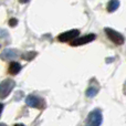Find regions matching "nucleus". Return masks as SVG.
Returning <instances> with one entry per match:
<instances>
[{
	"mask_svg": "<svg viewBox=\"0 0 126 126\" xmlns=\"http://www.w3.org/2000/svg\"><path fill=\"white\" fill-rule=\"evenodd\" d=\"M0 126H7L6 124H0Z\"/></svg>",
	"mask_w": 126,
	"mask_h": 126,
	"instance_id": "dca6fc26",
	"label": "nucleus"
},
{
	"mask_svg": "<svg viewBox=\"0 0 126 126\" xmlns=\"http://www.w3.org/2000/svg\"><path fill=\"white\" fill-rule=\"evenodd\" d=\"M98 92V87L97 86H90L86 90V96L87 97H94Z\"/></svg>",
	"mask_w": 126,
	"mask_h": 126,
	"instance_id": "9d476101",
	"label": "nucleus"
},
{
	"mask_svg": "<svg viewBox=\"0 0 126 126\" xmlns=\"http://www.w3.org/2000/svg\"><path fill=\"white\" fill-rule=\"evenodd\" d=\"M26 103L28 106L30 107H40L41 105V100L34 95H29L26 98Z\"/></svg>",
	"mask_w": 126,
	"mask_h": 126,
	"instance_id": "0eeeda50",
	"label": "nucleus"
},
{
	"mask_svg": "<svg viewBox=\"0 0 126 126\" xmlns=\"http://www.w3.org/2000/svg\"><path fill=\"white\" fill-rule=\"evenodd\" d=\"M102 121H103L102 112L100 110H94L87 116L86 126H101Z\"/></svg>",
	"mask_w": 126,
	"mask_h": 126,
	"instance_id": "f257e3e1",
	"label": "nucleus"
},
{
	"mask_svg": "<svg viewBox=\"0 0 126 126\" xmlns=\"http://www.w3.org/2000/svg\"><path fill=\"white\" fill-rule=\"evenodd\" d=\"M9 35L8 31L6 29H0V39H3V38H7Z\"/></svg>",
	"mask_w": 126,
	"mask_h": 126,
	"instance_id": "f8f14e48",
	"label": "nucleus"
},
{
	"mask_svg": "<svg viewBox=\"0 0 126 126\" xmlns=\"http://www.w3.org/2000/svg\"><path fill=\"white\" fill-rule=\"evenodd\" d=\"M17 57H18V51L15 50V49H6L0 54V59L4 60V61H12Z\"/></svg>",
	"mask_w": 126,
	"mask_h": 126,
	"instance_id": "423d86ee",
	"label": "nucleus"
},
{
	"mask_svg": "<svg viewBox=\"0 0 126 126\" xmlns=\"http://www.w3.org/2000/svg\"><path fill=\"white\" fill-rule=\"evenodd\" d=\"M15 85H16L15 81L10 80V79H6V80L2 81L0 83V98H6L11 93Z\"/></svg>",
	"mask_w": 126,
	"mask_h": 126,
	"instance_id": "f03ea898",
	"label": "nucleus"
},
{
	"mask_svg": "<svg viewBox=\"0 0 126 126\" xmlns=\"http://www.w3.org/2000/svg\"><path fill=\"white\" fill-rule=\"evenodd\" d=\"M105 33L107 34L109 39L111 41H113L115 44H117V46H121V44L124 43V37L120 32H117V31L110 28H105Z\"/></svg>",
	"mask_w": 126,
	"mask_h": 126,
	"instance_id": "7ed1b4c3",
	"label": "nucleus"
},
{
	"mask_svg": "<svg viewBox=\"0 0 126 126\" xmlns=\"http://www.w3.org/2000/svg\"><path fill=\"white\" fill-rule=\"evenodd\" d=\"M21 57H22V59L28 60L29 61V60H32L33 58L37 57V52H34V51H33V52H24Z\"/></svg>",
	"mask_w": 126,
	"mask_h": 126,
	"instance_id": "9b49d317",
	"label": "nucleus"
},
{
	"mask_svg": "<svg viewBox=\"0 0 126 126\" xmlns=\"http://www.w3.org/2000/svg\"><path fill=\"white\" fill-rule=\"evenodd\" d=\"M2 110H3V104H0V115H1Z\"/></svg>",
	"mask_w": 126,
	"mask_h": 126,
	"instance_id": "4468645a",
	"label": "nucleus"
},
{
	"mask_svg": "<svg viewBox=\"0 0 126 126\" xmlns=\"http://www.w3.org/2000/svg\"><path fill=\"white\" fill-rule=\"evenodd\" d=\"M78 35H80V31L79 30H70L66 32H63L58 37V40L60 42H67L70 40H74L78 38Z\"/></svg>",
	"mask_w": 126,
	"mask_h": 126,
	"instance_id": "39448f33",
	"label": "nucleus"
},
{
	"mask_svg": "<svg viewBox=\"0 0 126 126\" xmlns=\"http://www.w3.org/2000/svg\"><path fill=\"white\" fill-rule=\"evenodd\" d=\"M15 126H24V125L23 124H16Z\"/></svg>",
	"mask_w": 126,
	"mask_h": 126,
	"instance_id": "2eb2a0df",
	"label": "nucleus"
},
{
	"mask_svg": "<svg viewBox=\"0 0 126 126\" xmlns=\"http://www.w3.org/2000/svg\"><path fill=\"white\" fill-rule=\"evenodd\" d=\"M95 39V34L93 33H90V34H85L83 37H78L76 39H74L72 41L71 46L72 47H79V46H83V44H86L89 42H92Z\"/></svg>",
	"mask_w": 126,
	"mask_h": 126,
	"instance_id": "20e7f679",
	"label": "nucleus"
},
{
	"mask_svg": "<svg viewBox=\"0 0 126 126\" xmlns=\"http://www.w3.org/2000/svg\"><path fill=\"white\" fill-rule=\"evenodd\" d=\"M21 70V65L19 64L18 62H11L10 66H9V73L12 74V75H16L18 74Z\"/></svg>",
	"mask_w": 126,
	"mask_h": 126,
	"instance_id": "6e6552de",
	"label": "nucleus"
},
{
	"mask_svg": "<svg viewBox=\"0 0 126 126\" xmlns=\"http://www.w3.org/2000/svg\"><path fill=\"white\" fill-rule=\"evenodd\" d=\"M118 7H120V1H117V0H112V1H110L109 4H107V11H109V12H114Z\"/></svg>",
	"mask_w": 126,
	"mask_h": 126,
	"instance_id": "1a4fd4ad",
	"label": "nucleus"
},
{
	"mask_svg": "<svg viewBox=\"0 0 126 126\" xmlns=\"http://www.w3.org/2000/svg\"><path fill=\"white\" fill-rule=\"evenodd\" d=\"M9 24H10L11 27H16L18 24V20L15 19V18H12V19H10V21H9Z\"/></svg>",
	"mask_w": 126,
	"mask_h": 126,
	"instance_id": "ddd939ff",
	"label": "nucleus"
}]
</instances>
